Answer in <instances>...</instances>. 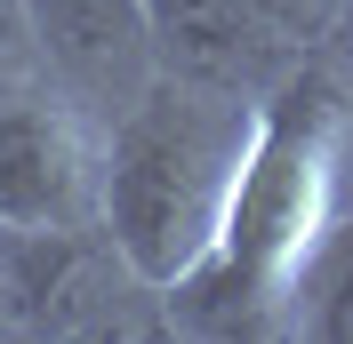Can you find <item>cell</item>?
<instances>
[{
    "label": "cell",
    "mask_w": 353,
    "mask_h": 344,
    "mask_svg": "<svg viewBox=\"0 0 353 344\" xmlns=\"http://www.w3.org/2000/svg\"><path fill=\"white\" fill-rule=\"evenodd\" d=\"M345 41H353V17H345Z\"/></svg>",
    "instance_id": "obj_10"
},
{
    "label": "cell",
    "mask_w": 353,
    "mask_h": 344,
    "mask_svg": "<svg viewBox=\"0 0 353 344\" xmlns=\"http://www.w3.org/2000/svg\"><path fill=\"white\" fill-rule=\"evenodd\" d=\"M32 41H41V88L65 96L88 129H112L161 80L145 0H32Z\"/></svg>",
    "instance_id": "obj_4"
},
{
    "label": "cell",
    "mask_w": 353,
    "mask_h": 344,
    "mask_svg": "<svg viewBox=\"0 0 353 344\" xmlns=\"http://www.w3.org/2000/svg\"><path fill=\"white\" fill-rule=\"evenodd\" d=\"M105 129L48 88L0 96V233H97Z\"/></svg>",
    "instance_id": "obj_3"
},
{
    "label": "cell",
    "mask_w": 353,
    "mask_h": 344,
    "mask_svg": "<svg viewBox=\"0 0 353 344\" xmlns=\"http://www.w3.org/2000/svg\"><path fill=\"white\" fill-rule=\"evenodd\" d=\"M17 328V297H8V248H0V336Z\"/></svg>",
    "instance_id": "obj_9"
},
{
    "label": "cell",
    "mask_w": 353,
    "mask_h": 344,
    "mask_svg": "<svg viewBox=\"0 0 353 344\" xmlns=\"http://www.w3.org/2000/svg\"><path fill=\"white\" fill-rule=\"evenodd\" d=\"M257 96H225L193 80H153L97 152V233L145 288L169 297L217 248V224L233 208Z\"/></svg>",
    "instance_id": "obj_2"
},
{
    "label": "cell",
    "mask_w": 353,
    "mask_h": 344,
    "mask_svg": "<svg viewBox=\"0 0 353 344\" xmlns=\"http://www.w3.org/2000/svg\"><path fill=\"white\" fill-rule=\"evenodd\" d=\"M145 32H153L161 80L225 88V96H257V105L305 65L257 24L249 0H145Z\"/></svg>",
    "instance_id": "obj_5"
},
{
    "label": "cell",
    "mask_w": 353,
    "mask_h": 344,
    "mask_svg": "<svg viewBox=\"0 0 353 344\" xmlns=\"http://www.w3.org/2000/svg\"><path fill=\"white\" fill-rule=\"evenodd\" d=\"M345 136H353L345 88L330 80L321 56H305L257 105V136H249L233 208L217 224V248L161 297L169 328H217V336H273V328H289L297 280H305L313 248L337 224Z\"/></svg>",
    "instance_id": "obj_1"
},
{
    "label": "cell",
    "mask_w": 353,
    "mask_h": 344,
    "mask_svg": "<svg viewBox=\"0 0 353 344\" xmlns=\"http://www.w3.org/2000/svg\"><path fill=\"white\" fill-rule=\"evenodd\" d=\"M41 88V41H32V0H0V96Z\"/></svg>",
    "instance_id": "obj_8"
},
{
    "label": "cell",
    "mask_w": 353,
    "mask_h": 344,
    "mask_svg": "<svg viewBox=\"0 0 353 344\" xmlns=\"http://www.w3.org/2000/svg\"><path fill=\"white\" fill-rule=\"evenodd\" d=\"M289 328L330 336V344H353V216H337L330 240L313 248L305 280H297V304H289Z\"/></svg>",
    "instance_id": "obj_6"
},
{
    "label": "cell",
    "mask_w": 353,
    "mask_h": 344,
    "mask_svg": "<svg viewBox=\"0 0 353 344\" xmlns=\"http://www.w3.org/2000/svg\"><path fill=\"white\" fill-rule=\"evenodd\" d=\"M249 8L289 56H330L345 41V17H353V0H249Z\"/></svg>",
    "instance_id": "obj_7"
}]
</instances>
